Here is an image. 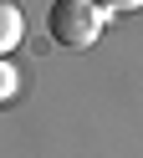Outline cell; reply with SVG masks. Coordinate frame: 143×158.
I'll return each mask as SVG.
<instances>
[{"instance_id":"cell-4","label":"cell","mask_w":143,"mask_h":158,"mask_svg":"<svg viewBox=\"0 0 143 158\" xmlns=\"http://www.w3.org/2000/svg\"><path fill=\"white\" fill-rule=\"evenodd\" d=\"M107 15H128V10H143V0H97Z\"/></svg>"},{"instance_id":"cell-2","label":"cell","mask_w":143,"mask_h":158,"mask_svg":"<svg viewBox=\"0 0 143 158\" xmlns=\"http://www.w3.org/2000/svg\"><path fill=\"white\" fill-rule=\"evenodd\" d=\"M26 36V15H20L15 0H0V56H10Z\"/></svg>"},{"instance_id":"cell-3","label":"cell","mask_w":143,"mask_h":158,"mask_svg":"<svg viewBox=\"0 0 143 158\" xmlns=\"http://www.w3.org/2000/svg\"><path fill=\"white\" fill-rule=\"evenodd\" d=\"M15 92H20V72L5 61V56H0V107H10V102H15Z\"/></svg>"},{"instance_id":"cell-1","label":"cell","mask_w":143,"mask_h":158,"mask_svg":"<svg viewBox=\"0 0 143 158\" xmlns=\"http://www.w3.org/2000/svg\"><path fill=\"white\" fill-rule=\"evenodd\" d=\"M46 31H51V41H56V46L87 51V46H97L102 31H107V10H102L97 0H51Z\"/></svg>"}]
</instances>
